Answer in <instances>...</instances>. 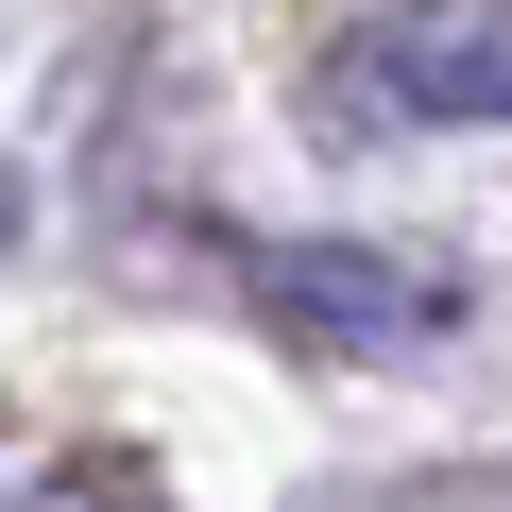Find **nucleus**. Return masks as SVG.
I'll use <instances>...</instances> for the list:
<instances>
[{"label":"nucleus","mask_w":512,"mask_h":512,"mask_svg":"<svg viewBox=\"0 0 512 512\" xmlns=\"http://www.w3.org/2000/svg\"><path fill=\"white\" fill-rule=\"evenodd\" d=\"M342 120H410V137H478L512 120V0H376L325 69Z\"/></svg>","instance_id":"obj_1"},{"label":"nucleus","mask_w":512,"mask_h":512,"mask_svg":"<svg viewBox=\"0 0 512 512\" xmlns=\"http://www.w3.org/2000/svg\"><path fill=\"white\" fill-rule=\"evenodd\" d=\"M239 291L274 308V325H308V342H342V359H427V342H461V274H427V256H325V239H239Z\"/></svg>","instance_id":"obj_2"},{"label":"nucleus","mask_w":512,"mask_h":512,"mask_svg":"<svg viewBox=\"0 0 512 512\" xmlns=\"http://www.w3.org/2000/svg\"><path fill=\"white\" fill-rule=\"evenodd\" d=\"M0 512H171V478H154L137 444H69L52 478H18V495H0Z\"/></svg>","instance_id":"obj_3"},{"label":"nucleus","mask_w":512,"mask_h":512,"mask_svg":"<svg viewBox=\"0 0 512 512\" xmlns=\"http://www.w3.org/2000/svg\"><path fill=\"white\" fill-rule=\"evenodd\" d=\"M325 512H512V461H427V478H359Z\"/></svg>","instance_id":"obj_4"},{"label":"nucleus","mask_w":512,"mask_h":512,"mask_svg":"<svg viewBox=\"0 0 512 512\" xmlns=\"http://www.w3.org/2000/svg\"><path fill=\"white\" fill-rule=\"evenodd\" d=\"M0 239H18V171H0Z\"/></svg>","instance_id":"obj_5"}]
</instances>
